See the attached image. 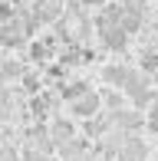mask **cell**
Segmentation results:
<instances>
[{
	"mask_svg": "<svg viewBox=\"0 0 158 161\" xmlns=\"http://www.w3.org/2000/svg\"><path fill=\"white\" fill-rule=\"evenodd\" d=\"M122 92H125V96L132 99V105H135V108L152 105V99H155V89L148 86V79H145V72H142V69H128Z\"/></svg>",
	"mask_w": 158,
	"mask_h": 161,
	"instance_id": "obj_1",
	"label": "cell"
},
{
	"mask_svg": "<svg viewBox=\"0 0 158 161\" xmlns=\"http://www.w3.org/2000/svg\"><path fill=\"white\" fill-rule=\"evenodd\" d=\"M99 43L109 53H125L128 49V30L122 23H99Z\"/></svg>",
	"mask_w": 158,
	"mask_h": 161,
	"instance_id": "obj_2",
	"label": "cell"
},
{
	"mask_svg": "<svg viewBox=\"0 0 158 161\" xmlns=\"http://www.w3.org/2000/svg\"><path fill=\"white\" fill-rule=\"evenodd\" d=\"M102 112V96L99 92H92V89H86L82 96H76L73 102H69V115L73 119H92V115H99Z\"/></svg>",
	"mask_w": 158,
	"mask_h": 161,
	"instance_id": "obj_3",
	"label": "cell"
},
{
	"mask_svg": "<svg viewBox=\"0 0 158 161\" xmlns=\"http://www.w3.org/2000/svg\"><path fill=\"white\" fill-rule=\"evenodd\" d=\"M26 30H23V23L20 20H3L0 23V43H3L7 49H20V46H26Z\"/></svg>",
	"mask_w": 158,
	"mask_h": 161,
	"instance_id": "obj_4",
	"label": "cell"
},
{
	"mask_svg": "<svg viewBox=\"0 0 158 161\" xmlns=\"http://www.w3.org/2000/svg\"><path fill=\"white\" fill-rule=\"evenodd\" d=\"M33 13L40 17V23H56L59 13H63V3L59 0H37V3H33Z\"/></svg>",
	"mask_w": 158,
	"mask_h": 161,
	"instance_id": "obj_5",
	"label": "cell"
},
{
	"mask_svg": "<svg viewBox=\"0 0 158 161\" xmlns=\"http://www.w3.org/2000/svg\"><path fill=\"white\" fill-rule=\"evenodd\" d=\"M142 20H145V17H142V3H125V7H122V20H119V23L125 26L128 33H138L142 30Z\"/></svg>",
	"mask_w": 158,
	"mask_h": 161,
	"instance_id": "obj_6",
	"label": "cell"
},
{
	"mask_svg": "<svg viewBox=\"0 0 158 161\" xmlns=\"http://www.w3.org/2000/svg\"><path fill=\"white\" fill-rule=\"evenodd\" d=\"M53 56V40H30V59L33 63H49Z\"/></svg>",
	"mask_w": 158,
	"mask_h": 161,
	"instance_id": "obj_7",
	"label": "cell"
},
{
	"mask_svg": "<svg viewBox=\"0 0 158 161\" xmlns=\"http://www.w3.org/2000/svg\"><path fill=\"white\" fill-rule=\"evenodd\" d=\"M125 76H128V66H105L102 69L105 86H112V89H122V86H125Z\"/></svg>",
	"mask_w": 158,
	"mask_h": 161,
	"instance_id": "obj_8",
	"label": "cell"
},
{
	"mask_svg": "<svg viewBox=\"0 0 158 161\" xmlns=\"http://www.w3.org/2000/svg\"><path fill=\"white\" fill-rule=\"evenodd\" d=\"M49 135H53V142H56V145H63V142H69V138H76V128H73V122L56 119V122H53V128H49Z\"/></svg>",
	"mask_w": 158,
	"mask_h": 161,
	"instance_id": "obj_9",
	"label": "cell"
},
{
	"mask_svg": "<svg viewBox=\"0 0 158 161\" xmlns=\"http://www.w3.org/2000/svg\"><path fill=\"white\" fill-rule=\"evenodd\" d=\"M49 105H53V99H49V96H40V92H37V96L30 99V115H33L37 122L49 119Z\"/></svg>",
	"mask_w": 158,
	"mask_h": 161,
	"instance_id": "obj_10",
	"label": "cell"
},
{
	"mask_svg": "<svg viewBox=\"0 0 158 161\" xmlns=\"http://www.w3.org/2000/svg\"><path fill=\"white\" fill-rule=\"evenodd\" d=\"M102 108H109L112 115L122 112V108H125V96H122L119 89H105V92H102Z\"/></svg>",
	"mask_w": 158,
	"mask_h": 161,
	"instance_id": "obj_11",
	"label": "cell"
},
{
	"mask_svg": "<svg viewBox=\"0 0 158 161\" xmlns=\"http://www.w3.org/2000/svg\"><path fill=\"white\" fill-rule=\"evenodd\" d=\"M23 63L20 59H0V79H23Z\"/></svg>",
	"mask_w": 158,
	"mask_h": 161,
	"instance_id": "obj_12",
	"label": "cell"
},
{
	"mask_svg": "<svg viewBox=\"0 0 158 161\" xmlns=\"http://www.w3.org/2000/svg\"><path fill=\"white\" fill-rule=\"evenodd\" d=\"M112 122H116L119 128H138L145 119H142L138 112H125V108H122V112H116V119H112Z\"/></svg>",
	"mask_w": 158,
	"mask_h": 161,
	"instance_id": "obj_13",
	"label": "cell"
},
{
	"mask_svg": "<svg viewBox=\"0 0 158 161\" xmlns=\"http://www.w3.org/2000/svg\"><path fill=\"white\" fill-rule=\"evenodd\" d=\"M112 125V119L109 122H99V115H92V119H86V135H92V138H99V135H105Z\"/></svg>",
	"mask_w": 158,
	"mask_h": 161,
	"instance_id": "obj_14",
	"label": "cell"
},
{
	"mask_svg": "<svg viewBox=\"0 0 158 161\" xmlns=\"http://www.w3.org/2000/svg\"><path fill=\"white\" fill-rule=\"evenodd\" d=\"M86 89H89V86H86V82H82V79H76V82H69V86H63V92H59V96H63V99H66V102H73L76 96H82V92H86Z\"/></svg>",
	"mask_w": 158,
	"mask_h": 161,
	"instance_id": "obj_15",
	"label": "cell"
},
{
	"mask_svg": "<svg viewBox=\"0 0 158 161\" xmlns=\"http://www.w3.org/2000/svg\"><path fill=\"white\" fill-rule=\"evenodd\" d=\"M142 69L145 72H158V53L155 49H148V53L142 56Z\"/></svg>",
	"mask_w": 158,
	"mask_h": 161,
	"instance_id": "obj_16",
	"label": "cell"
},
{
	"mask_svg": "<svg viewBox=\"0 0 158 161\" xmlns=\"http://www.w3.org/2000/svg\"><path fill=\"white\" fill-rule=\"evenodd\" d=\"M10 112H13V99H10L7 89H0V119H7Z\"/></svg>",
	"mask_w": 158,
	"mask_h": 161,
	"instance_id": "obj_17",
	"label": "cell"
},
{
	"mask_svg": "<svg viewBox=\"0 0 158 161\" xmlns=\"http://www.w3.org/2000/svg\"><path fill=\"white\" fill-rule=\"evenodd\" d=\"M20 82H23V89L30 92V96H37V92H40V76H30V72H23V79H20Z\"/></svg>",
	"mask_w": 158,
	"mask_h": 161,
	"instance_id": "obj_18",
	"label": "cell"
},
{
	"mask_svg": "<svg viewBox=\"0 0 158 161\" xmlns=\"http://www.w3.org/2000/svg\"><path fill=\"white\" fill-rule=\"evenodd\" d=\"M145 128L158 135V105H152V108H148V115H145Z\"/></svg>",
	"mask_w": 158,
	"mask_h": 161,
	"instance_id": "obj_19",
	"label": "cell"
},
{
	"mask_svg": "<svg viewBox=\"0 0 158 161\" xmlns=\"http://www.w3.org/2000/svg\"><path fill=\"white\" fill-rule=\"evenodd\" d=\"M0 20H13V3H0Z\"/></svg>",
	"mask_w": 158,
	"mask_h": 161,
	"instance_id": "obj_20",
	"label": "cell"
},
{
	"mask_svg": "<svg viewBox=\"0 0 158 161\" xmlns=\"http://www.w3.org/2000/svg\"><path fill=\"white\" fill-rule=\"evenodd\" d=\"M79 3H82L86 10H99V7H105V0H79Z\"/></svg>",
	"mask_w": 158,
	"mask_h": 161,
	"instance_id": "obj_21",
	"label": "cell"
},
{
	"mask_svg": "<svg viewBox=\"0 0 158 161\" xmlns=\"http://www.w3.org/2000/svg\"><path fill=\"white\" fill-rule=\"evenodd\" d=\"M10 3H13V7H23V3H26V0H10Z\"/></svg>",
	"mask_w": 158,
	"mask_h": 161,
	"instance_id": "obj_22",
	"label": "cell"
},
{
	"mask_svg": "<svg viewBox=\"0 0 158 161\" xmlns=\"http://www.w3.org/2000/svg\"><path fill=\"white\" fill-rule=\"evenodd\" d=\"M155 76H158V72H155Z\"/></svg>",
	"mask_w": 158,
	"mask_h": 161,
	"instance_id": "obj_23",
	"label": "cell"
}]
</instances>
